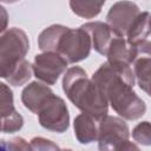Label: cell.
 <instances>
[{"mask_svg":"<svg viewBox=\"0 0 151 151\" xmlns=\"http://www.w3.org/2000/svg\"><path fill=\"white\" fill-rule=\"evenodd\" d=\"M91 79L122 119L136 120L144 116L146 105L133 91L136 80L130 66L106 61L99 66Z\"/></svg>","mask_w":151,"mask_h":151,"instance_id":"6da1fadb","label":"cell"},{"mask_svg":"<svg viewBox=\"0 0 151 151\" xmlns=\"http://www.w3.org/2000/svg\"><path fill=\"white\" fill-rule=\"evenodd\" d=\"M63 91L70 101L83 113L100 120L109 113V104L99 87L79 66L66 70L63 77Z\"/></svg>","mask_w":151,"mask_h":151,"instance_id":"7a4b0ae2","label":"cell"},{"mask_svg":"<svg viewBox=\"0 0 151 151\" xmlns=\"http://www.w3.org/2000/svg\"><path fill=\"white\" fill-rule=\"evenodd\" d=\"M29 50L27 34L18 27L6 29L0 35V78L6 79L25 59Z\"/></svg>","mask_w":151,"mask_h":151,"instance_id":"3957f363","label":"cell"},{"mask_svg":"<svg viewBox=\"0 0 151 151\" xmlns=\"http://www.w3.org/2000/svg\"><path fill=\"white\" fill-rule=\"evenodd\" d=\"M92 45L88 34L79 28H70L60 37L55 53L60 54L67 64H76L90 55Z\"/></svg>","mask_w":151,"mask_h":151,"instance_id":"277c9868","label":"cell"},{"mask_svg":"<svg viewBox=\"0 0 151 151\" xmlns=\"http://www.w3.org/2000/svg\"><path fill=\"white\" fill-rule=\"evenodd\" d=\"M39 124L52 132L63 133L68 129L70 113L66 103L59 96L52 93L37 112Z\"/></svg>","mask_w":151,"mask_h":151,"instance_id":"5b68a950","label":"cell"},{"mask_svg":"<svg viewBox=\"0 0 151 151\" xmlns=\"http://www.w3.org/2000/svg\"><path fill=\"white\" fill-rule=\"evenodd\" d=\"M130 137L129 126L124 119L114 116H105L98 120V150L113 151L119 144Z\"/></svg>","mask_w":151,"mask_h":151,"instance_id":"8992f818","label":"cell"},{"mask_svg":"<svg viewBox=\"0 0 151 151\" xmlns=\"http://www.w3.org/2000/svg\"><path fill=\"white\" fill-rule=\"evenodd\" d=\"M66 60L55 52H42L34 57L32 65L33 74L45 85H54L59 77L66 72Z\"/></svg>","mask_w":151,"mask_h":151,"instance_id":"52a82bcc","label":"cell"},{"mask_svg":"<svg viewBox=\"0 0 151 151\" xmlns=\"http://www.w3.org/2000/svg\"><path fill=\"white\" fill-rule=\"evenodd\" d=\"M140 14L138 6L131 1H118L111 6L106 15L107 25L119 35L125 37L126 32Z\"/></svg>","mask_w":151,"mask_h":151,"instance_id":"ba28073f","label":"cell"},{"mask_svg":"<svg viewBox=\"0 0 151 151\" xmlns=\"http://www.w3.org/2000/svg\"><path fill=\"white\" fill-rule=\"evenodd\" d=\"M0 122L1 131L13 133L24 125V118L14 107L13 92L8 85L0 81Z\"/></svg>","mask_w":151,"mask_h":151,"instance_id":"9c48e42d","label":"cell"},{"mask_svg":"<svg viewBox=\"0 0 151 151\" xmlns=\"http://www.w3.org/2000/svg\"><path fill=\"white\" fill-rule=\"evenodd\" d=\"M126 41L136 47L139 53H150V13L140 12L126 32Z\"/></svg>","mask_w":151,"mask_h":151,"instance_id":"30bf717a","label":"cell"},{"mask_svg":"<svg viewBox=\"0 0 151 151\" xmlns=\"http://www.w3.org/2000/svg\"><path fill=\"white\" fill-rule=\"evenodd\" d=\"M81 29H84L91 40V45L94 48L96 52H98L101 55L106 54V51L114 37L117 34L112 31V28L101 21H91L86 22L80 26ZM119 37V35H118Z\"/></svg>","mask_w":151,"mask_h":151,"instance_id":"8fae6325","label":"cell"},{"mask_svg":"<svg viewBox=\"0 0 151 151\" xmlns=\"http://www.w3.org/2000/svg\"><path fill=\"white\" fill-rule=\"evenodd\" d=\"M139 52L136 47L130 45L124 37H114L106 51L107 63L113 65L130 66L137 59Z\"/></svg>","mask_w":151,"mask_h":151,"instance_id":"7c38bea8","label":"cell"},{"mask_svg":"<svg viewBox=\"0 0 151 151\" xmlns=\"http://www.w3.org/2000/svg\"><path fill=\"white\" fill-rule=\"evenodd\" d=\"M53 93V91L45 84L39 81L29 83L21 92V101L24 106L32 113L38 112L41 104Z\"/></svg>","mask_w":151,"mask_h":151,"instance_id":"4fadbf2b","label":"cell"},{"mask_svg":"<svg viewBox=\"0 0 151 151\" xmlns=\"http://www.w3.org/2000/svg\"><path fill=\"white\" fill-rule=\"evenodd\" d=\"M74 136L80 144H90L97 140L98 134V120L94 118L80 113L74 118L73 122Z\"/></svg>","mask_w":151,"mask_h":151,"instance_id":"5bb4252c","label":"cell"},{"mask_svg":"<svg viewBox=\"0 0 151 151\" xmlns=\"http://www.w3.org/2000/svg\"><path fill=\"white\" fill-rule=\"evenodd\" d=\"M67 29L63 25H51L46 27L38 37V45L42 52H55L58 41L63 33Z\"/></svg>","mask_w":151,"mask_h":151,"instance_id":"9a60e30c","label":"cell"},{"mask_svg":"<svg viewBox=\"0 0 151 151\" xmlns=\"http://www.w3.org/2000/svg\"><path fill=\"white\" fill-rule=\"evenodd\" d=\"M133 76L134 80H137L139 87L146 93H150V66L151 59L149 55L140 57L133 63Z\"/></svg>","mask_w":151,"mask_h":151,"instance_id":"2e32d148","label":"cell"},{"mask_svg":"<svg viewBox=\"0 0 151 151\" xmlns=\"http://www.w3.org/2000/svg\"><path fill=\"white\" fill-rule=\"evenodd\" d=\"M105 1H70V7L72 12L81 18L92 19L97 17Z\"/></svg>","mask_w":151,"mask_h":151,"instance_id":"e0dca14e","label":"cell"},{"mask_svg":"<svg viewBox=\"0 0 151 151\" xmlns=\"http://www.w3.org/2000/svg\"><path fill=\"white\" fill-rule=\"evenodd\" d=\"M32 65L26 60H21L19 63V65L11 72V74L6 78L7 83L9 85H13V86H21L24 84H26L29 78L32 77Z\"/></svg>","mask_w":151,"mask_h":151,"instance_id":"ac0fdd59","label":"cell"},{"mask_svg":"<svg viewBox=\"0 0 151 151\" xmlns=\"http://www.w3.org/2000/svg\"><path fill=\"white\" fill-rule=\"evenodd\" d=\"M132 138L145 146H149L151 144V126L149 122H142L139 123L133 130H132Z\"/></svg>","mask_w":151,"mask_h":151,"instance_id":"d6986e66","label":"cell"},{"mask_svg":"<svg viewBox=\"0 0 151 151\" xmlns=\"http://www.w3.org/2000/svg\"><path fill=\"white\" fill-rule=\"evenodd\" d=\"M29 145L32 151H61L54 142L44 137H33L29 142Z\"/></svg>","mask_w":151,"mask_h":151,"instance_id":"ffe728a7","label":"cell"},{"mask_svg":"<svg viewBox=\"0 0 151 151\" xmlns=\"http://www.w3.org/2000/svg\"><path fill=\"white\" fill-rule=\"evenodd\" d=\"M8 151H32L29 143L22 137H13L8 140H5Z\"/></svg>","mask_w":151,"mask_h":151,"instance_id":"44dd1931","label":"cell"},{"mask_svg":"<svg viewBox=\"0 0 151 151\" xmlns=\"http://www.w3.org/2000/svg\"><path fill=\"white\" fill-rule=\"evenodd\" d=\"M113 151H140V149L132 142H130L129 139L123 142L122 144H119Z\"/></svg>","mask_w":151,"mask_h":151,"instance_id":"7402d4cb","label":"cell"},{"mask_svg":"<svg viewBox=\"0 0 151 151\" xmlns=\"http://www.w3.org/2000/svg\"><path fill=\"white\" fill-rule=\"evenodd\" d=\"M8 25V14L4 6L0 5V35L6 31Z\"/></svg>","mask_w":151,"mask_h":151,"instance_id":"603a6c76","label":"cell"},{"mask_svg":"<svg viewBox=\"0 0 151 151\" xmlns=\"http://www.w3.org/2000/svg\"><path fill=\"white\" fill-rule=\"evenodd\" d=\"M0 151H8L5 140H0Z\"/></svg>","mask_w":151,"mask_h":151,"instance_id":"cb8c5ba5","label":"cell"},{"mask_svg":"<svg viewBox=\"0 0 151 151\" xmlns=\"http://www.w3.org/2000/svg\"><path fill=\"white\" fill-rule=\"evenodd\" d=\"M61 151H72V150H71V149H63Z\"/></svg>","mask_w":151,"mask_h":151,"instance_id":"d4e9b609","label":"cell"},{"mask_svg":"<svg viewBox=\"0 0 151 151\" xmlns=\"http://www.w3.org/2000/svg\"><path fill=\"white\" fill-rule=\"evenodd\" d=\"M0 131H1V122H0Z\"/></svg>","mask_w":151,"mask_h":151,"instance_id":"484cf974","label":"cell"}]
</instances>
